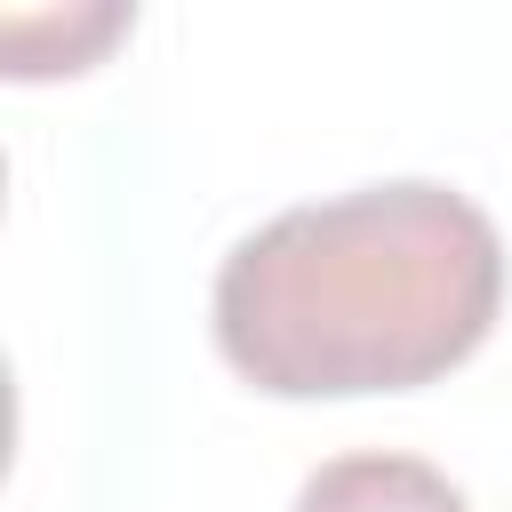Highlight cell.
I'll return each mask as SVG.
<instances>
[{
  "label": "cell",
  "mask_w": 512,
  "mask_h": 512,
  "mask_svg": "<svg viewBox=\"0 0 512 512\" xmlns=\"http://www.w3.org/2000/svg\"><path fill=\"white\" fill-rule=\"evenodd\" d=\"M504 312V240L432 176L280 208L216 264V352L272 400L416 392Z\"/></svg>",
  "instance_id": "cell-1"
},
{
  "label": "cell",
  "mask_w": 512,
  "mask_h": 512,
  "mask_svg": "<svg viewBox=\"0 0 512 512\" xmlns=\"http://www.w3.org/2000/svg\"><path fill=\"white\" fill-rule=\"evenodd\" d=\"M296 512H472V504L440 464L392 456V448H360V456H328L296 488Z\"/></svg>",
  "instance_id": "cell-2"
}]
</instances>
